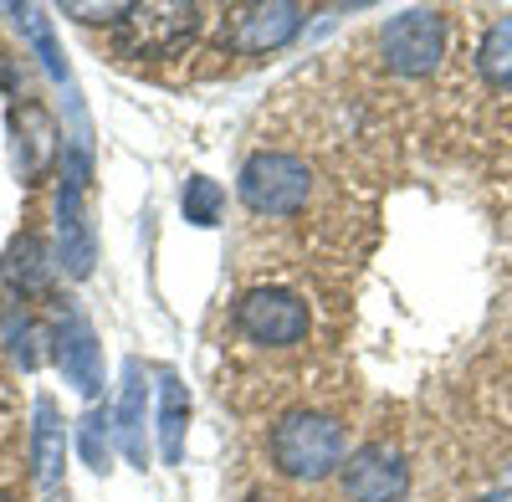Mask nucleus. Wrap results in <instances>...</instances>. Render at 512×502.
Listing matches in <instances>:
<instances>
[{"label": "nucleus", "instance_id": "f257e3e1", "mask_svg": "<svg viewBox=\"0 0 512 502\" xmlns=\"http://www.w3.org/2000/svg\"><path fill=\"white\" fill-rule=\"evenodd\" d=\"M272 462H277L282 477L323 482L333 472H344L349 436L323 410H292V415H282V421L272 426Z\"/></svg>", "mask_w": 512, "mask_h": 502}, {"label": "nucleus", "instance_id": "f03ea898", "mask_svg": "<svg viewBox=\"0 0 512 502\" xmlns=\"http://www.w3.org/2000/svg\"><path fill=\"white\" fill-rule=\"evenodd\" d=\"M313 195V170L308 159H297L287 149H262L241 164V200L251 216H267V221H282V216H297Z\"/></svg>", "mask_w": 512, "mask_h": 502}, {"label": "nucleus", "instance_id": "7ed1b4c3", "mask_svg": "<svg viewBox=\"0 0 512 502\" xmlns=\"http://www.w3.org/2000/svg\"><path fill=\"white\" fill-rule=\"evenodd\" d=\"M236 328L246 333L251 344L292 349V344H303L313 333V313L287 287H251V292L236 298Z\"/></svg>", "mask_w": 512, "mask_h": 502}, {"label": "nucleus", "instance_id": "20e7f679", "mask_svg": "<svg viewBox=\"0 0 512 502\" xmlns=\"http://www.w3.org/2000/svg\"><path fill=\"white\" fill-rule=\"evenodd\" d=\"M379 52H384V67L400 72V77L436 72L441 57H446V21L436 11H400V16L384 21Z\"/></svg>", "mask_w": 512, "mask_h": 502}, {"label": "nucleus", "instance_id": "39448f33", "mask_svg": "<svg viewBox=\"0 0 512 502\" xmlns=\"http://www.w3.org/2000/svg\"><path fill=\"white\" fill-rule=\"evenodd\" d=\"M200 21H205V11L200 6H180V0L134 6V16L118 21L123 26V52L128 57H175V52H185L195 41Z\"/></svg>", "mask_w": 512, "mask_h": 502}, {"label": "nucleus", "instance_id": "423d86ee", "mask_svg": "<svg viewBox=\"0 0 512 502\" xmlns=\"http://www.w3.org/2000/svg\"><path fill=\"white\" fill-rule=\"evenodd\" d=\"M52 359H57L62 380L77 395H98V385H103V349H98V333H93L88 313H82L72 298H62L57 313H52Z\"/></svg>", "mask_w": 512, "mask_h": 502}, {"label": "nucleus", "instance_id": "0eeeda50", "mask_svg": "<svg viewBox=\"0 0 512 502\" xmlns=\"http://www.w3.org/2000/svg\"><path fill=\"white\" fill-rule=\"evenodd\" d=\"M82 185H88V154L72 149L62 170V190H57V257L72 277L93 272V226H88V211H82Z\"/></svg>", "mask_w": 512, "mask_h": 502}, {"label": "nucleus", "instance_id": "6e6552de", "mask_svg": "<svg viewBox=\"0 0 512 502\" xmlns=\"http://www.w3.org/2000/svg\"><path fill=\"white\" fill-rule=\"evenodd\" d=\"M338 477H344L349 502H405V492H410V467L390 441L359 446Z\"/></svg>", "mask_w": 512, "mask_h": 502}, {"label": "nucleus", "instance_id": "1a4fd4ad", "mask_svg": "<svg viewBox=\"0 0 512 502\" xmlns=\"http://www.w3.org/2000/svg\"><path fill=\"white\" fill-rule=\"evenodd\" d=\"M303 6H292V0H267V6H241L231 16V47L241 57H267L277 47L303 31Z\"/></svg>", "mask_w": 512, "mask_h": 502}, {"label": "nucleus", "instance_id": "9d476101", "mask_svg": "<svg viewBox=\"0 0 512 502\" xmlns=\"http://www.w3.org/2000/svg\"><path fill=\"white\" fill-rule=\"evenodd\" d=\"M144 415H149V385H144V364L128 359L123 364V395H118V415H113V431L118 446L134 467L149 462V441H144Z\"/></svg>", "mask_w": 512, "mask_h": 502}, {"label": "nucleus", "instance_id": "9b49d317", "mask_svg": "<svg viewBox=\"0 0 512 502\" xmlns=\"http://www.w3.org/2000/svg\"><path fill=\"white\" fill-rule=\"evenodd\" d=\"M36 426H31V467L41 492H57L62 487V456H67V431H62V415L52 400H36Z\"/></svg>", "mask_w": 512, "mask_h": 502}, {"label": "nucleus", "instance_id": "f8f14e48", "mask_svg": "<svg viewBox=\"0 0 512 502\" xmlns=\"http://www.w3.org/2000/svg\"><path fill=\"white\" fill-rule=\"evenodd\" d=\"M0 277H6V287L21 292V298H36V292H47V282H52V251L36 236H16L6 246V257H0Z\"/></svg>", "mask_w": 512, "mask_h": 502}, {"label": "nucleus", "instance_id": "ddd939ff", "mask_svg": "<svg viewBox=\"0 0 512 502\" xmlns=\"http://www.w3.org/2000/svg\"><path fill=\"white\" fill-rule=\"evenodd\" d=\"M185 426H190V395L175 374H159V451L169 467L185 462Z\"/></svg>", "mask_w": 512, "mask_h": 502}, {"label": "nucleus", "instance_id": "4468645a", "mask_svg": "<svg viewBox=\"0 0 512 502\" xmlns=\"http://www.w3.org/2000/svg\"><path fill=\"white\" fill-rule=\"evenodd\" d=\"M52 154H57V129H52V118L41 113V108H26L21 123H16V170H21V180L31 185V180L52 164Z\"/></svg>", "mask_w": 512, "mask_h": 502}, {"label": "nucleus", "instance_id": "2eb2a0df", "mask_svg": "<svg viewBox=\"0 0 512 502\" xmlns=\"http://www.w3.org/2000/svg\"><path fill=\"white\" fill-rule=\"evenodd\" d=\"M477 67L497 93H512V16H497L477 47Z\"/></svg>", "mask_w": 512, "mask_h": 502}, {"label": "nucleus", "instance_id": "dca6fc26", "mask_svg": "<svg viewBox=\"0 0 512 502\" xmlns=\"http://www.w3.org/2000/svg\"><path fill=\"white\" fill-rule=\"evenodd\" d=\"M180 205H185V221H190V226H216L221 211H226V190L210 180V175H190Z\"/></svg>", "mask_w": 512, "mask_h": 502}, {"label": "nucleus", "instance_id": "f3484780", "mask_svg": "<svg viewBox=\"0 0 512 502\" xmlns=\"http://www.w3.org/2000/svg\"><path fill=\"white\" fill-rule=\"evenodd\" d=\"M21 16V36L36 47V57L47 62V72L57 77V82H67V62H62V52H57V41H52V16L41 11V6H21L16 11Z\"/></svg>", "mask_w": 512, "mask_h": 502}, {"label": "nucleus", "instance_id": "a211bd4d", "mask_svg": "<svg viewBox=\"0 0 512 502\" xmlns=\"http://www.w3.org/2000/svg\"><path fill=\"white\" fill-rule=\"evenodd\" d=\"M82 462H88L93 472H108L113 462V415L108 410H88L82 415Z\"/></svg>", "mask_w": 512, "mask_h": 502}, {"label": "nucleus", "instance_id": "6ab92c4d", "mask_svg": "<svg viewBox=\"0 0 512 502\" xmlns=\"http://www.w3.org/2000/svg\"><path fill=\"white\" fill-rule=\"evenodd\" d=\"M67 16H77V21H128V16H134V6H128V0H108V6H82V0H77V6H67Z\"/></svg>", "mask_w": 512, "mask_h": 502}, {"label": "nucleus", "instance_id": "aec40b11", "mask_svg": "<svg viewBox=\"0 0 512 502\" xmlns=\"http://www.w3.org/2000/svg\"><path fill=\"white\" fill-rule=\"evenodd\" d=\"M487 502H502V497H487Z\"/></svg>", "mask_w": 512, "mask_h": 502}, {"label": "nucleus", "instance_id": "412c9836", "mask_svg": "<svg viewBox=\"0 0 512 502\" xmlns=\"http://www.w3.org/2000/svg\"><path fill=\"white\" fill-rule=\"evenodd\" d=\"M0 502H11V497H0Z\"/></svg>", "mask_w": 512, "mask_h": 502}]
</instances>
